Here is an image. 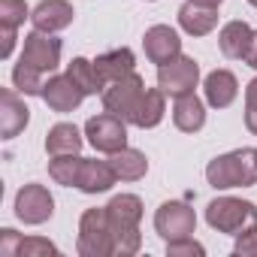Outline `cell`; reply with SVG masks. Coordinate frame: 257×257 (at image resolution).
<instances>
[{"label": "cell", "mask_w": 257, "mask_h": 257, "mask_svg": "<svg viewBox=\"0 0 257 257\" xmlns=\"http://www.w3.org/2000/svg\"><path fill=\"white\" fill-rule=\"evenodd\" d=\"M251 37H254V31L245 22H227L218 34V46L227 58H245V52L251 46Z\"/></svg>", "instance_id": "cell-20"}, {"label": "cell", "mask_w": 257, "mask_h": 257, "mask_svg": "<svg viewBox=\"0 0 257 257\" xmlns=\"http://www.w3.org/2000/svg\"><path fill=\"white\" fill-rule=\"evenodd\" d=\"M206 179L212 188H251L257 182V149H236L230 155H221L209 161Z\"/></svg>", "instance_id": "cell-2"}, {"label": "cell", "mask_w": 257, "mask_h": 257, "mask_svg": "<svg viewBox=\"0 0 257 257\" xmlns=\"http://www.w3.org/2000/svg\"><path fill=\"white\" fill-rule=\"evenodd\" d=\"M167 254L170 257H203L206 248L188 236V239H179V242H167Z\"/></svg>", "instance_id": "cell-30"}, {"label": "cell", "mask_w": 257, "mask_h": 257, "mask_svg": "<svg viewBox=\"0 0 257 257\" xmlns=\"http://www.w3.org/2000/svg\"><path fill=\"white\" fill-rule=\"evenodd\" d=\"M109 164H112V170H115V176H118L121 182H137V179H143L146 170H149L146 155L137 152V149H121V152H115V155L109 158Z\"/></svg>", "instance_id": "cell-23"}, {"label": "cell", "mask_w": 257, "mask_h": 257, "mask_svg": "<svg viewBox=\"0 0 257 257\" xmlns=\"http://www.w3.org/2000/svg\"><path fill=\"white\" fill-rule=\"evenodd\" d=\"M40 97L46 100V106H49L52 112H73V109L82 103L85 91H82L70 76H52V79L43 85V94H40Z\"/></svg>", "instance_id": "cell-12"}, {"label": "cell", "mask_w": 257, "mask_h": 257, "mask_svg": "<svg viewBox=\"0 0 257 257\" xmlns=\"http://www.w3.org/2000/svg\"><path fill=\"white\" fill-rule=\"evenodd\" d=\"M73 7L67 0H43V4L31 13V22L37 31H46V34H58L64 28L73 25Z\"/></svg>", "instance_id": "cell-14"}, {"label": "cell", "mask_w": 257, "mask_h": 257, "mask_svg": "<svg viewBox=\"0 0 257 257\" xmlns=\"http://www.w3.org/2000/svg\"><path fill=\"white\" fill-rule=\"evenodd\" d=\"M194 227H197V215H194V209H191L188 203H182V200H167V203L158 209V215H155V230H158V236L167 239V242L188 239V236L194 233Z\"/></svg>", "instance_id": "cell-7"}, {"label": "cell", "mask_w": 257, "mask_h": 257, "mask_svg": "<svg viewBox=\"0 0 257 257\" xmlns=\"http://www.w3.org/2000/svg\"><path fill=\"white\" fill-rule=\"evenodd\" d=\"M28 19V7L25 0H0V25L7 28H19Z\"/></svg>", "instance_id": "cell-27"}, {"label": "cell", "mask_w": 257, "mask_h": 257, "mask_svg": "<svg viewBox=\"0 0 257 257\" xmlns=\"http://www.w3.org/2000/svg\"><path fill=\"white\" fill-rule=\"evenodd\" d=\"M200 82V67L194 58H173L167 64L158 67V88L170 97H182V94H191Z\"/></svg>", "instance_id": "cell-8"}, {"label": "cell", "mask_w": 257, "mask_h": 257, "mask_svg": "<svg viewBox=\"0 0 257 257\" xmlns=\"http://www.w3.org/2000/svg\"><path fill=\"white\" fill-rule=\"evenodd\" d=\"M106 218H109V230H112V242H115V254L131 257L140 251L143 236H140V218H143V200L134 194H118L109 200L106 206Z\"/></svg>", "instance_id": "cell-1"}, {"label": "cell", "mask_w": 257, "mask_h": 257, "mask_svg": "<svg viewBox=\"0 0 257 257\" xmlns=\"http://www.w3.org/2000/svg\"><path fill=\"white\" fill-rule=\"evenodd\" d=\"M49 254H58V248H55L49 239L28 236V239L19 242V254H16V257H49Z\"/></svg>", "instance_id": "cell-28"}, {"label": "cell", "mask_w": 257, "mask_h": 257, "mask_svg": "<svg viewBox=\"0 0 257 257\" xmlns=\"http://www.w3.org/2000/svg\"><path fill=\"white\" fill-rule=\"evenodd\" d=\"M76 248H79L82 257H109V254H115V242H112L106 206H103V209H88V212L82 215Z\"/></svg>", "instance_id": "cell-4"}, {"label": "cell", "mask_w": 257, "mask_h": 257, "mask_svg": "<svg viewBox=\"0 0 257 257\" xmlns=\"http://www.w3.org/2000/svg\"><path fill=\"white\" fill-rule=\"evenodd\" d=\"M143 46H146L149 61L158 64V67L182 55V40H179V34H176L170 25H155V28H149L146 37H143Z\"/></svg>", "instance_id": "cell-11"}, {"label": "cell", "mask_w": 257, "mask_h": 257, "mask_svg": "<svg viewBox=\"0 0 257 257\" xmlns=\"http://www.w3.org/2000/svg\"><path fill=\"white\" fill-rule=\"evenodd\" d=\"M206 221L218 233L239 236L245 227L257 224V206L248 200H236V197H218L206 206Z\"/></svg>", "instance_id": "cell-3"}, {"label": "cell", "mask_w": 257, "mask_h": 257, "mask_svg": "<svg viewBox=\"0 0 257 257\" xmlns=\"http://www.w3.org/2000/svg\"><path fill=\"white\" fill-rule=\"evenodd\" d=\"M19 242H22V236L13 227H4L0 230V257H16L19 254Z\"/></svg>", "instance_id": "cell-32"}, {"label": "cell", "mask_w": 257, "mask_h": 257, "mask_svg": "<svg viewBox=\"0 0 257 257\" xmlns=\"http://www.w3.org/2000/svg\"><path fill=\"white\" fill-rule=\"evenodd\" d=\"M143 94H146L143 76L131 73V76H124L118 82H109L103 88V106H106V112H112V115H118L124 121H131L134 112H137V106H140V100H143Z\"/></svg>", "instance_id": "cell-5"}, {"label": "cell", "mask_w": 257, "mask_h": 257, "mask_svg": "<svg viewBox=\"0 0 257 257\" xmlns=\"http://www.w3.org/2000/svg\"><path fill=\"white\" fill-rule=\"evenodd\" d=\"M85 137H88V143H91L97 152H103V155H115V152L127 149V127H124V118H118V115H112V112H103V115L88 118Z\"/></svg>", "instance_id": "cell-6"}, {"label": "cell", "mask_w": 257, "mask_h": 257, "mask_svg": "<svg viewBox=\"0 0 257 257\" xmlns=\"http://www.w3.org/2000/svg\"><path fill=\"white\" fill-rule=\"evenodd\" d=\"M79 170H82V158L79 155H58V158L49 161V176L58 185H67V188H73L79 182Z\"/></svg>", "instance_id": "cell-25"}, {"label": "cell", "mask_w": 257, "mask_h": 257, "mask_svg": "<svg viewBox=\"0 0 257 257\" xmlns=\"http://www.w3.org/2000/svg\"><path fill=\"white\" fill-rule=\"evenodd\" d=\"M55 212V200L46 185H25L16 197V215L25 224H43Z\"/></svg>", "instance_id": "cell-10"}, {"label": "cell", "mask_w": 257, "mask_h": 257, "mask_svg": "<svg viewBox=\"0 0 257 257\" xmlns=\"http://www.w3.org/2000/svg\"><path fill=\"white\" fill-rule=\"evenodd\" d=\"M248 67H254L257 70V31H254V37H251V46H248V52H245V58H242Z\"/></svg>", "instance_id": "cell-34"}, {"label": "cell", "mask_w": 257, "mask_h": 257, "mask_svg": "<svg viewBox=\"0 0 257 257\" xmlns=\"http://www.w3.org/2000/svg\"><path fill=\"white\" fill-rule=\"evenodd\" d=\"M245 127L257 137V79H251L245 88Z\"/></svg>", "instance_id": "cell-29"}, {"label": "cell", "mask_w": 257, "mask_h": 257, "mask_svg": "<svg viewBox=\"0 0 257 257\" xmlns=\"http://www.w3.org/2000/svg\"><path fill=\"white\" fill-rule=\"evenodd\" d=\"M67 76L85 91V94H97V91H103L106 85H103V79L97 76V67H94V61H88V58H73L70 64H67Z\"/></svg>", "instance_id": "cell-24"}, {"label": "cell", "mask_w": 257, "mask_h": 257, "mask_svg": "<svg viewBox=\"0 0 257 257\" xmlns=\"http://www.w3.org/2000/svg\"><path fill=\"white\" fill-rule=\"evenodd\" d=\"M31 121V109L25 106V100L16 97L13 88H4L0 91V134L4 140H13L19 137Z\"/></svg>", "instance_id": "cell-13"}, {"label": "cell", "mask_w": 257, "mask_h": 257, "mask_svg": "<svg viewBox=\"0 0 257 257\" xmlns=\"http://www.w3.org/2000/svg\"><path fill=\"white\" fill-rule=\"evenodd\" d=\"M173 121L179 131L185 134H197L200 127L206 124V109H203V100L191 91V94H182L176 97V106H173Z\"/></svg>", "instance_id": "cell-18"}, {"label": "cell", "mask_w": 257, "mask_h": 257, "mask_svg": "<svg viewBox=\"0 0 257 257\" xmlns=\"http://www.w3.org/2000/svg\"><path fill=\"white\" fill-rule=\"evenodd\" d=\"M203 91H206L209 106L227 109L236 100V94H239V82H236V76L230 70H212L206 76V82H203Z\"/></svg>", "instance_id": "cell-17"}, {"label": "cell", "mask_w": 257, "mask_h": 257, "mask_svg": "<svg viewBox=\"0 0 257 257\" xmlns=\"http://www.w3.org/2000/svg\"><path fill=\"white\" fill-rule=\"evenodd\" d=\"M79 149H82V134H79L76 124H67V121L55 124L49 131V137H46V152L52 158H58V155H79Z\"/></svg>", "instance_id": "cell-21"}, {"label": "cell", "mask_w": 257, "mask_h": 257, "mask_svg": "<svg viewBox=\"0 0 257 257\" xmlns=\"http://www.w3.org/2000/svg\"><path fill=\"white\" fill-rule=\"evenodd\" d=\"M13 46H16V28H7L4 25V46H0V58H10L13 55Z\"/></svg>", "instance_id": "cell-33"}, {"label": "cell", "mask_w": 257, "mask_h": 257, "mask_svg": "<svg viewBox=\"0 0 257 257\" xmlns=\"http://www.w3.org/2000/svg\"><path fill=\"white\" fill-rule=\"evenodd\" d=\"M233 251L242 254V257H257V224L245 227V230L236 236V248H233Z\"/></svg>", "instance_id": "cell-31"}, {"label": "cell", "mask_w": 257, "mask_h": 257, "mask_svg": "<svg viewBox=\"0 0 257 257\" xmlns=\"http://www.w3.org/2000/svg\"><path fill=\"white\" fill-rule=\"evenodd\" d=\"M115 179L118 176H115L109 161H88V158H82V170H79L76 188L85 191V194H103V191H109L115 185Z\"/></svg>", "instance_id": "cell-16"}, {"label": "cell", "mask_w": 257, "mask_h": 257, "mask_svg": "<svg viewBox=\"0 0 257 257\" xmlns=\"http://www.w3.org/2000/svg\"><path fill=\"white\" fill-rule=\"evenodd\" d=\"M194 4H203V7H218L221 0H194Z\"/></svg>", "instance_id": "cell-35"}, {"label": "cell", "mask_w": 257, "mask_h": 257, "mask_svg": "<svg viewBox=\"0 0 257 257\" xmlns=\"http://www.w3.org/2000/svg\"><path fill=\"white\" fill-rule=\"evenodd\" d=\"M94 67H97V76L103 79V85H109V82H118L124 76H131L137 64H134V52L131 49H112V52L100 55L94 61Z\"/></svg>", "instance_id": "cell-19"}, {"label": "cell", "mask_w": 257, "mask_h": 257, "mask_svg": "<svg viewBox=\"0 0 257 257\" xmlns=\"http://www.w3.org/2000/svg\"><path fill=\"white\" fill-rule=\"evenodd\" d=\"M13 82H16V88L22 91V94H43V73L37 70V67H31V64H25V61H19L16 64V70H13Z\"/></svg>", "instance_id": "cell-26"}, {"label": "cell", "mask_w": 257, "mask_h": 257, "mask_svg": "<svg viewBox=\"0 0 257 257\" xmlns=\"http://www.w3.org/2000/svg\"><path fill=\"white\" fill-rule=\"evenodd\" d=\"M248 4H251V7H257V0H248Z\"/></svg>", "instance_id": "cell-36"}, {"label": "cell", "mask_w": 257, "mask_h": 257, "mask_svg": "<svg viewBox=\"0 0 257 257\" xmlns=\"http://www.w3.org/2000/svg\"><path fill=\"white\" fill-rule=\"evenodd\" d=\"M179 25L191 37H206L218 25V7H203V4L188 0V4H182V10H179Z\"/></svg>", "instance_id": "cell-15"}, {"label": "cell", "mask_w": 257, "mask_h": 257, "mask_svg": "<svg viewBox=\"0 0 257 257\" xmlns=\"http://www.w3.org/2000/svg\"><path fill=\"white\" fill-rule=\"evenodd\" d=\"M164 97H167V94H164L161 88H146V94H143V100H140L134 118H131V124L143 127V131H146V127H158L161 118H164V112H167Z\"/></svg>", "instance_id": "cell-22"}, {"label": "cell", "mask_w": 257, "mask_h": 257, "mask_svg": "<svg viewBox=\"0 0 257 257\" xmlns=\"http://www.w3.org/2000/svg\"><path fill=\"white\" fill-rule=\"evenodd\" d=\"M22 61L37 67L40 73H52L58 64H61V40H55L52 34L46 31H34L25 37V52H22Z\"/></svg>", "instance_id": "cell-9"}]
</instances>
